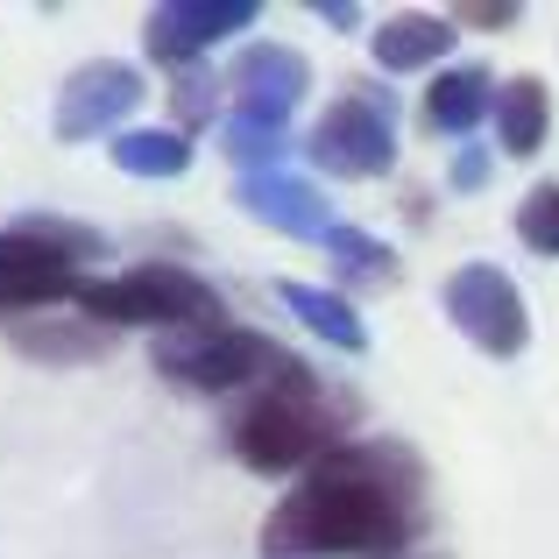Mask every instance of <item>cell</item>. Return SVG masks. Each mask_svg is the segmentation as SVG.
<instances>
[{
	"label": "cell",
	"instance_id": "cell-8",
	"mask_svg": "<svg viewBox=\"0 0 559 559\" xmlns=\"http://www.w3.org/2000/svg\"><path fill=\"white\" fill-rule=\"evenodd\" d=\"M524 241L538 248V255H559V185H538L532 199H524Z\"/></svg>",
	"mask_w": 559,
	"mask_h": 559
},
{
	"label": "cell",
	"instance_id": "cell-5",
	"mask_svg": "<svg viewBox=\"0 0 559 559\" xmlns=\"http://www.w3.org/2000/svg\"><path fill=\"white\" fill-rule=\"evenodd\" d=\"M503 142L518 156H532L538 142H546V85H538V79H518L503 93Z\"/></svg>",
	"mask_w": 559,
	"mask_h": 559
},
{
	"label": "cell",
	"instance_id": "cell-4",
	"mask_svg": "<svg viewBox=\"0 0 559 559\" xmlns=\"http://www.w3.org/2000/svg\"><path fill=\"white\" fill-rule=\"evenodd\" d=\"M79 298L71 255L43 234H0V305H36V298Z\"/></svg>",
	"mask_w": 559,
	"mask_h": 559
},
{
	"label": "cell",
	"instance_id": "cell-2",
	"mask_svg": "<svg viewBox=\"0 0 559 559\" xmlns=\"http://www.w3.org/2000/svg\"><path fill=\"white\" fill-rule=\"evenodd\" d=\"M79 305L93 319H191V326H219V305L205 284H191L178 270H135L107 276V284H79Z\"/></svg>",
	"mask_w": 559,
	"mask_h": 559
},
{
	"label": "cell",
	"instance_id": "cell-1",
	"mask_svg": "<svg viewBox=\"0 0 559 559\" xmlns=\"http://www.w3.org/2000/svg\"><path fill=\"white\" fill-rule=\"evenodd\" d=\"M404 538V510L376 489L369 467H326L305 496H290L262 524V552H382Z\"/></svg>",
	"mask_w": 559,
	"mask_h": 559
},
{
	"label": "cell",
	"instance_id": "cell-6",
	"mask_svg": "<svg viewBox=\"0 0 559 559\" xmlns=\"http://www.w3.org/2000/svg\"><path fill=\"white\" fill-rule=\"evenodd\" d=\"M376 50H382V64L404 71V64H425V57L447 50V28H439V22H418V14H411V22H390V28H382Z\"/></svg>",
	"mask_w": 559,
	"mask_h": 559
},
{
	"label": "cell",
	"instance_id": "cell-3",
	"mask_svg": "<svg viewBox=\"0 0 559 559\" xmlns=\"http://www.w3.org/2000/svg\"><path fill=\"white\" fill-rule=\"evenodd\" d=\"M241 461L255 467V475H290V467H312L319 453H326V418H319L305 396L276 390L262 396V404L241 411Z\"/></svg>",
	"mask_w": 559,
	"mask_h": 559
},
{
	"label": "cell",
	"instance_id": "cell-7",
	"mask_svg": "<svg viewBox=\"0 0 559 559\" xmlns=\"http://www.w3.org/2000/svg\"><path fill=\"white\" fill-rule=\"evenodd\" d=\"M481 93H489V79L481 71H453V79L432 85V121L439 128H467L481 114Z\"/></svg>",
	"mask_w": 559,
	"mask_h": 559
}]
</instances>
